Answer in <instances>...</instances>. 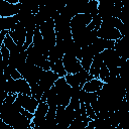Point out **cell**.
I'll return each instance as SVG.
<instances>
[{"label":"cell","instance_id":"obj_23","mask_svg":"<svg viewBox=\"0 0 129 129\" xmlns=\"http://www.w3.org/2000/svg\"><path fill=\"white\" fill-rule=\"evenodd\" d=\"M98 100V95L97 93H85L84 97V104H91L92 102Z\"/></svg>","mask_w":129,"mask_h":129},{"label":"cell","instance_id":"obj_18","mask_svg":"<svg viewBox=\"0 0 129 129\" xmlns=\"http://www.w3.org/2000/svg\"><path fill=\"white\" fill-rule=\"evenodd\" d=\"M83 14H90L92 17L98 15V0H89L84 8Z\"/></svg>","mask_w":129,"mask_h":129},{"label":"cell","instance_id":"obj_28","mask_svg":"<svg viewBox=\"0 0 129 129\" xmlns=\"http://www.w3.org/2000/svg\"><path fill=\"white\" fill-rule=\"evenodd\" d=\"M8 30H2L1 32H0V48H1V46L3 45V41H4V38H5V36L8 34Z\"/></svg>","mask_w":129,"mask_h":129},{"label":"cell","instance_id":"obj_27","mask_svg":"<svg viewBox=\"0 0 129 129\" xmlns=\"http://www.w3.org/2000/svg\"><path fill=\"white\" fill-rule=\"evenodd\" d=\"M19 113L20 114H22L24 117H26L28 120H30V121H32V119H33V114L32 113H29L28 111H26V110H24L23 108H21L20 110H19Z\"/></svg>","mask_w":129,"mask_h":129},{"label":"cell","instance_id":"obj_7","mask_svg":"<svg viewBox=\"0 0 129 129\" xmlns=\"http://www.w3.org/2000/svg\"><path fill=\"white\" fill-rule=\"evenodd\" d=\"M16 100L19 102V104L21 105V107L28 111L29 113H34L36 108H37V105H38V101L35 100L34 98H32L31 96H27V95H24V94H17V98Z\"/></svg>","mask_w":129,"mask_h":129},{"label":"cell","instance_id":"obj_19","mask_svg":"<svg viewBox=\"0 0 129 129\" xmlns=\"http://www.w3.org/2000/svg\"><path fill=\"white\" fill-rule=\"evenodd\" d=\"M47 111H48V105L46 104V102H39L35 112L33 113V118H40V119L45 118Z\"/></svg>","mask_w":129,"mask_h":129},{"label":"cell","instance_id":"obj_16","mask_svg":"<svg viewBox=\"0 0 129 129\" xmlns=\"http://www.w3.org/2000/svg\"><path fill=\"white\" fill-rule=\"evenodd\" d=\"M46 104L48 105V108L56 109V107H57V92H56V89H55L54 86H52L48 90Z\"/></svg>","mask_w":129,"mask_h":129},{"label":"cell","instance_id":"obj_12","mask_svg":"<svg viewBox=\"0 0 129 129\" xmlns=\"http://www.w3.org/2000/svg\"><path fill=\"white\" fill-rule=\"evenodd\" d=\"M114 44H115L114 40H108V39H103V38H99V37H97L96 40L92 43L94 51H95L96 54L97 53H101L105 49L114 48Z\"/></svg>","mask_w":129,"mask_h":129},{"label":"cell","instance_id":"obj_2","mask_svg":"<svg viewBox=\"0 0 129 129\" xmlns=\"http://www.w3.org/2000/svg\"><path fill=\"white\" fill-rule=\"evenodd\" d=\"M61 61H62V66H63V69H64L67 75L77 74L78 72H80L83 69L81 66V61L73 55L64 54L61 58Z\"/></svg>","mask_w":129,"mask_h":129},{"label":"cell","instance_id":"obj_17","mask_svg":"<svg viewBox=\"0 0 129 129\" xmlns=\"http://www.w3.org/2000/svg\"><path fill=\"white\" fill-rule=\"evenodd\" d=\"M49 67H50V71L53 72L54 74H56L59 78H62L67 75V73L63 69L61 59H57L55 61H49Z\"/></svg>","mask_w":129,"mask_h":129},{"label":"cell","instance_id":"obj_15","mask_svg":"<svg viewBox=\"0 0 129 129\" xmlns=\"http://www.w3.org/2000/svg\"><path fill=\"white\" fill-rule=\"evenodd\" d=\"M53 86L55 87L57 94H70V95H71V89H72V88H71V86H69L68 83L66 82L64 77L58 78V79L54 82Z\"/></svg>","mask_w":129,"mask_h":129},{"label":"cell","instance_id":"obj_5","mask_svg":"<svg viewBox=\"0 0 129 129\" xmlns=\"http://www.w3.org/2000/svg\"><path fill=\"white\" fill-rule=\"evenodd\" d=\"M101 55H102L103 63L108 68V70H111L114 68H119L120 57L118 56V54L116 53L114 48L105 49L104 51L101 52Z\"/></svg>","mask_w":129,"mask_h":129},{"label":"cell","instance_id":"obj_13","mask_svg":"<svg viewBox=\"0 0 129 129\" xmlns=\"http://www.w3.org/2000/svg\"><path fill=\"white\" fill-rule=\"evenodd\" d=\"M102 64H103V59H102L101 53L95 54L94 57H93V60H92V64L89 69V74L92 75L95 79H98L99 72H100V69H101Z\"/></svg>","mask_w":129,"mask_h":129},{"label":"cell","instance_id":"obj_10","mask_svg":"<svg viewBox=\"0 0 129 129\" xmlns=\"http://www.w3.org/2000/svg\"><path fill=\"white\" fill-rule=\"evenodd\" d=\"M97 36L99 38L108 39V40H114V41H116L117 39L122 37L120 32L114 27H100L97 30Z\"/></svg>","mask_w":129,"mask_h":129},{"label":"cell","instance_id":"obj_20","mask_svg":"<svg viewBox=\"0 0 129 129\" xmlns=\"http://www.w3.org/2000/svg\"><path fill=\"white\" fill-rule=\"evenodd\" d=\"M101 23H102L101 17H100L99 15H96V16L92 17V20H91V22L87 25L86 29L89 30V31L94 30V29H95V30H98V29L100 28V26H101Z\"/></svg>","mask_w":129,"mask_h":129},{"label":"cell","instance_id":"obj_1","mask_svg":"<svg viewBox=\"0 0 129 129\" xmlns=\"http://www.w3.org/2000/svg\"><path fill=\"white\" fill-rule=\"evenodd\" d=\"M39 31L41 33V36L47 45L48 49L50 50L55 45V32H54V21L53 19L49 18L47 21L42 23L40 26H38Z\"/></svg>","mask_w":129,"mask_h":129},{"label":"cell","instance_id":"obj_25","mask_svg":"<svg viewBox=\"0 0 129 129\" xmlns=\"http://www.w3.org/2000/svg\"><path fill=\"white\" fill-rule=\"evenodd\" d=\"M85 109H86V114H87V116L90 120H94V119L97 118V116H96V114H95V112L92 109L90 104H85Z\"/></svg>","mask_w":129,"mask_h":129},{"label":"cell","instance_id":"obj_22","mask_svg":"<svg viewBox=\"0 0 129 129\" xmlns=\"http://www.w3.org/2000/svg\"><path fill=\"white\" fill-rule=\"evenodd\" d=\"M92 60H93V57H89V56H83L82 59L80 60L82 68L85 71H87L88 73H89V69H90V67L92 64Z\"/></svg>","mask_w":129,"mask_h":129},{"label":"cell","instance_id":"obj_26","mask_svg":"<svg viewBox=\"0 0 129 129\" xmlns=\"http://www.w3.org/2000/svg\"><path fill=\"white\" fill-rule=\"evenodd\" d=\"M16 98H17V94H12V93H8V95H7V97L5 98V103H7V104H13L14 103V101L16 100Z\"/></svg>","mask_w":129,"mask_h":129},{"label":"cell","instance_id":"obj_6","mask_svg":"<svg viewBox=\"0 0 129 129\" xmlns=\"http://www.w3.org/2000/svg\"><path fill=\"white\" fill-rule=\"evenodd\" d=\"M59 77L56 75V74H54L53 72H51L50 70L49 71H42V73H41V76H40V78H39V81H38V86L43 90V92L44 91H47V90H49L52 86H53V84H54V82L58 79Z\"/></svg>","mask_w":129,"mask_h":129},{"label":"cell","instance_id":"obj_14","mask_svg":"<svg viewBox=\"0 0 129 129\" xmlns=\"http://www.w3.org/2000/svg\"><path fill=\"white\" fill-rule=\"evenodd\" d=\"M103 84L104 83L99 79H93L89 82H86L82 87V89L87 93H97L98 91L101 90Z\"/></svg>","mask_w":129,"mask_h":129},{"label":"cell","instance_id":"obj_3","mask_svg":"<svg viewBox=\"0 0 129 129\" xmlns=\"http://www.w3.org/2000/svg\"><path fill=\"white\" fill-rule=\"evenodd\" d=\"M88 76H89V73L87 71H85L84 69H82L77 74H74V75H66L64 76V80L68 83V85L71 86L72 88H74V87H80L82 89V87L84 86V84L87 82V77Z\"/></svg>","mask_w":129,"mask_h":129},{"label":"cell","instance_id":"obj_29","mask_svg":"<svg viewBox=\"0 0 129 129\" xmlns=\"http://www.w3.org/2000/svg\"><path fill=\"white\" fill-rule=\"evenodd\" d=\"M0 129H14V128H12L10 125L6 124V123L0 118Z\"/></svg>","mask_w":129,"mask_h":129},{"label":"cell","instance_id":"obj_30","mask_svg":"<svg viewBox=\"0 0 129 129\" xmlns=\"http://www.w3.org/2000/svg\"><path fill=\"white\" fill-rule=\"evenodd\" d=\"M7 95H8V93L3 92V91H0V106H1V105L4 103L5 98L7 97Z\"/></svg>","mask_w":129,"mask_h":129},{"label":"cell","instance_id":"obj_9","mask_svg":"<svg viewBox=\"0 0 129 129\" xmlns=\"http://www.w3.org/2000/svg\"><path fill=\"white\" fill-rule=\"evenodd\" d=\"M91 20H92V16L90 14H77L70 21L71 30L86 28L87 25L91 22Z\"/></svg>","mask_w":129,"mask_h":129},{"label":"cell","instance_id":"obj_24","mask_svg":"<svg viewBox=\"0 0 129 129\" xmlns=\"http://www.w3.org/2000/svg\"><path fill=\"white\" fill-rule=\"evenodd\" d=\"M0 52L2 55V59L6 64H9V57H10V51L5 47V45L3 44L0 48Z\"/></svg>","mask_w":129,"mask_h":129},{"label":"cell","instance_id":"obj_4","mask_svg":"<svg viewBox=\"0 0 129 129\" xmlns=\"http://www.w3.org/2000/svg\"><path fill=\"white\" fill-rule=\"evenodd\" d=\"M8 34L17 45L23 46L25 42V37H26V30L24 25L21 22H17L13 26V28L8 32Z\"/></svg>","mask_w":129,"mask_h":129},{"label":"cell","instance_id":"obj_11","mask_svg":"<svg viewBox=\"0 0 129 129\" xmlns=\"http://www.w3.org/2000/svg\"><path fill=\"white\" fill-rule=\"evenodd\" d=\"M114 50L116 51V53L118 54L119 57L128 59V57H129L128 56L129 49H128V43H127L126 36H122V37H120L119 39H117L115 41Z\"/></svg>","mask_w":129,"mask_h":129},{"label":"cell","instance_id":"obj_8","mask_svg":"<svg viewBox=\"0 0 129 129\" xmlns=\"http://www.w3.org/2000/svg\"><path fill=\"white\" fill-rule=\"evenodd\" d=\"M20 9V2L18 4H9L5 0H0V17L6 18L18 14Z\"/></svg>","mask_w":129,"mask_h":129},{"label":"cell","instance_id":"obj_21","mask_svg":"<svg viewBox=\"0 0 129 129\" xmlns=\"http://www.w3.org/2000/svg\"><path fill=\"white\" fill-rule=\"evenodd\" d=\"M108 77H109V70H108V68L103 63V64L101 66V69H100V72H99V77H98V79H99L100 81H102L103 83H105V81L107 80Z\"/></svg>","mask_w":129,"mask_h":129}]
</instances>
